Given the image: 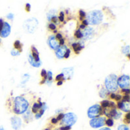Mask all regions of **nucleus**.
Instances as JSON below:
<instances>
[{"instance_id":"f257e3e1","label":"nucleus","mask_w":130,"mask_h":130,"mask_svg":"<svg viewBox=\"0 0 130 130\" xmlns=\"http://www.w3.org/2000/svg\"><path fill=\"white\" fill-rule=\"evenodd\" d=\"M9 109H11V112L21 115L24 114L29 108V101L24 96H18L12 99V102H8Z\"/></svg>"},{"instance_id":"f03ea898","label":"nucleus","mask_w":130,"mask_h":130,"mask_svg":"<svg viewBox=\"0 0 130 130\" xmlns=\"http://www.w3.org/2000/svg\"><path fill=\"white\" fill-rule=\"evenodd\" d=\"M87 17V21H88L89 24L93 25H100L104 18V15L101 11L100 10H93L91 11L86 15Z\"/></svg>"},{"instance_id":"7ed1b4c3","label":"nucleus","mask_w":130,"mask_h":130,"mask_svg":"<svg viewBox=\"0 0 130 130\" xmlns=\"http://www.w3.org/2000/svg\"><path fill=\"white\" fill-rule=\"evenodd\" d=\"M105 88L108 90L109 93H115L118 90L117 84V76L114 74L108 75L105 78L104 81Z\"/></svg>"},{"instance_id":"20e7f679","label":"nucleus","mask_w":130,"mask_h":130,"mask_svg":"<svg viewBox=\"0 0 130 130\" xmlns=\"http://www.w3.org/2000/svg\"><path fill=\"white\" fill-rule=\"evenodd\" d=\"M38 20L36 18H30L24 21L23 24V28L24 31L29 34L34 33L38 27Z\"/></svg>"},{"instance_id":"39448f33","label":"nucleus","mask_w":130,"mask_h":130,"mask_svg":"<svg viewBox=\"0 0 130 130\" xmlns=\"http://www.w3.org/2000/svg\"><path fill=\"white\" fill-rule=\"evenodd\" d=\"M78 120V116L73 113H67L64 114V116L62 120H61V124L63 126H72Z\"/></svg>"},{"instance_id":"423d86ee","label":"nucleus","mask_w":130,"mask_h":130,"mask_svg":"<svg viewBox=\"0 0 130 130\" xmlns=\"http://www.w3.org/2000/svg\"><path fill=\"white\" fill-rule=\"evenodd\" d=\"M101 115H103V109L101 108L100 104H95L94 106H91L88 110V116L90 119L97 118L101 116Z\"/></svg>"},{"instance_id":"0eeeda50","label":"nucleus","mask_w":130,"mask_h":130,"mask_svg":"<svg viewBox=\"0 0 130 130\" xmlns=\"http://www.w3.org/2000/svg\"><path fill=\"white\" fill-rule=\"evenodd\" d=\"M117 84L122 89H129L130 79L129 75H121L117 77Z\"/></svg>"},{"instance_id":"6e6552de","label":"nucleus","mask_w":130,"mask_h":130,"mask_svg":"<svg viewBox=\"0 0 130 130\" xmlns=\"http://www.w3.org/2000/svg\"><path fill=\"white\" fill-rule=\"evenodd\" d=\"M106 117L105 116H99L97 118H94L91 119L90 120V126L91 127L94 128V129H98V128H101L103 127L105 125V121H106Z\"/></svg>"},{"instance_id":"1a4fd4ad","label":"nucleus","mask_w":130,"mask_h":130,"mask_svg":"<svg viewBox=\"0 0 130 130\" xmlns=\"http://www.w3.org/2000/svg\"><path fill=\"white\" fill-rule=\"evenodd\" d=\"M11 25L7 21H4V24H3V26H2V30L0 31V37L1 38H7L10 33H11Z\"/></svg>"},{"instance_id":"9d476101","label":"nucleus","mask_w":130,"mask_h":130,"mask_svg":"<svg viewBox=\"0 0 130 130\" xmlns=\"http://www.w3.org/2000/svg\"><path fill=\"white\" fill-rule=\"evenodd\" d=\"M11 125L12 129L14 130H18L21 129L22 126V120L18 116H12L11 118Z\"/></svg>"},{"instance_id":"9b49d317","label":"nucleus","mask_w":130,"mask_h":130,"mask_svg":"<svg viewBox=\"0 0 130 130\" xmlns=\"http://www.w3.org/2000/svg\"><path fill=\"white\" fill-rule=\"evenodd\" d=\"M48 44L50 46V48L54 51H56L59 47V41L56 40V37L54 34H51L49 38H48Z\"/></svg>"},{"instance_id":"f8f14e48","label":"nucleus","mask_w":130,"mask_h":130,"mask_svg":"<svg viewBox=\"0 0 130 130\" xmlns=\"http://www.w3.org/2000/svg\"><path fill=\"white\" fill-rule=\"evenodd\" d=\"M82 39L83 40H89L91 39L93 36H94V31L92 28L91 27H86L83 31H82Z\"/></svg>"},{"instance_id":"ddd939ff","label":"nucleus","mask_w":130,"mask_h":130,"mask_svg":"<svg viewBox=\"0 0 130 130\" xmlns=\"http://www.w3.org/2000/svg\"><path fill=\"white\" fill-rule=\"evenodd\" d=\"M116 107H117V109L120 110L123 112L129 113L130 110L129 102H126V101H123V100L119 101V102H117Z\"/></svg>"},{"instance_id":"4468645a","label":"nucleus","mask_w":130,"mask_h":130,"mask_svg":"<svg viewBox=\"0 0 130 130\" xmlns=\"http://www.w3.org/2000/svg\"><path fill=\"white\" fill-rule=\"evenodd\" d=\"M64 76L63 78V82L66 81V80H70L74 74V67H66L64 68L62 70V73Z\"/></svg>"},{"instance_id":"2eb2a0df","label":"nucleus","mask_w":130,"mask_h":130,"mask_svg":"<svg viewBox=\"0 0 130 130\" xmlns=\"http://www.w3.org/2000/svg\"><path fill=\"white\" fill-rule=\"evenodd\" d=\"M68 49L67 46L66 45H62V46H59V48L56 51V56L57 57L58 59H62L64 58V55H65V53L66 51V50Z\"/></svg>"},{"instance_id":"dca6fc26","label":"nucleus","mask_w":130,"mask_h":130,"mask_svg":"<svg viewBox=\"0 0 130 130\" xmlns=\"http://www.w3.org/2000/svg\"><path fill=\"white\" fill-rule=\"evenodd\" d=\"M72 48L76 54H79L80 51L85 48V46L84 44H82L81 42H75L72 44Z\"/></svg>"},{"instance_id":"f3484780","label":"nucleus","mask_w":130,"mask_h":130,"mask_svg":"<svg viewBox=\"0 0 130 130\" xmlns=\"http://www.w3.org/2000/svg\"><path fill=\"white\" fill-rule=\"evenodd\" d=\"M43 103L40 101V99L38 100V102H35L34 103V104L32 105V107H31V112L32 113H37L39 112V110H40V107L42 106Z\"/></svg>"},{"instance_id":"a211bd4d","label":"nucleus","mask_w":130,"mask_h":130,"mask_svg":"<svg viewBox=\"0 0 130 130\" xmlns=\"http://www.w3.org/2000/svg\"><path fill=\"white\" fill-rule=\"evenodd\" d=\"M30 50H31V52H30V54L31 56L33 57V58L36 61H40V56H39V51L34 46L32 45L31 48H30Z\"/></svg>"},{"instance_id":"6ab92c4d","label":"nucleus","mask_w":130,"mask_h":130,"mask_svg":"<svg viewBox=\"0 0 130 130\" xmlns=\"http://www.w3.org/2000/svg\"><path fill=\"white\" fill-rule=\"evenodd\" d=\"M28 61H29V63L30 64V65L33 66V67H40L41 64H42L41 61H36L33 58V57L31 56L30 54L29 56H28Z\"/></svg>"},{"instance_id":"aec40b11","label":"nucleus","mask_w":130,"mask_h":130,"mask_svg":"<svg viewBox=\"0 0 130 130\" xmlns=\"http://www.w3.org/2000/svg\"><path fill=\"white\" fill-rule=\"evenodd\" d=\"M23 118L24 120V122L28 123H30V122H31L33 120V114H32V113L30 111L27 110L24 113V114L23 116Z\"/></svg>"},{"instance_id":"412c9836","label":"nucleus","mask_w":130,"mask_h":130,"mask_svg":"<svg viewBox=\"0 0 130 130\" xmlns=\"http://www.w3.org/2000/svg\"><path fill=\"white\" fill-rule=\"evenodd\" d=\"M109 94H110V93L105 87H102L99 91V96L103 99H105L107 97L109 96Z\"/></svg>"},{"instance_id":"4be33fe9","label":"nucleus","mask_w":130,"mask_h":130,"mask_svg":"<svg viewBox=\"0 0 130 130\" xmlns=\"http://www.w3.org/2000/svg\"><path fill=\"white\" fill-rule=\"evenodd\" d=\"M30 74H24L23 75V77H22V78H21V84H20V86L21 87H24L25 86V84H27V82L30 80Z\"/></svg>"},{"instance_id":"5701e85b","label":"nucleus","mask_w":130,"mask_h":130,"mask_svg":"<svg viewBox=\"0 0 130 130\" xmlns=\"http://www.w3.org/2000/svg\"><path fill=\"white\" fill-rule=\"evenodd\" d=\"M13 46H14V49H18V50L22 51V44L21 43V41L19 40H16L14 42Z\"/></svg>"},{"instance_id":"b1692460","label":"nucleus","mask_w":130,"mask_h":130,"mask_svg":"<svg viewBox=\"0 0 130 130\" xmlns=\"http://www.w3.org/2000/svg\"><path fill=\"white\" fill-rule=\"evenodd\" d=\"M109 104H110V101L109 100H104L101 101L100 106L101 107V108L103 110H106V109H108L109 108Z\"/></svg>"},{"instance_id":"393cba45","label":"nucleus","mask_w":130,"mask_h":130,"mask_svg":"<svg viewBox=\"0 0 130 130\" xmlns=\"http://www.w3.org/2000/svg\"><path fill=\"white\" fill-rule=\"evenodd\" d=\"M122 52H123V54L126 55V57L128 58H129V45H126V46L123 47V49H122Z\"/></svg>"},{"instance_id":"a878e982","label":"nucleus","mask_w":130,"mask_h":130,"mask_svg":"<svg viewBox=\"0 0 130 130\" xmlns=\"http://www.w3.org/2000/svg\"><path fill=\"white\" fill-rule=\"evenodd\" d=\"M78 16H79V20L82 21L85 19V18L86 17V12L85 11H83L82 9H80L78 11Z\"/></svg>"},{"instance_id":"bb28decb","label":"nucleus","mask_w":130,"mask_h":130,"mask_svg":"<svg viewBox=\"0 0 130 130\" xmlns=\"http://www.w3.org/2000/svg\"><path fill=\"white\" fill-rule=\"evenodd\" d=\"M74 36H75V38H77V39H82L83 35H82V31H80L79 29H77V30L75 31V33H74Z\"/></svg>"},{"instance_id":"cd10ccee","label":"nucleus","mask_w":130,"mask_h":130,"mask_svg":"<svg viewBox=\"0 0 130 130\" xmlns=\"http://www.w3.org/2000/svg\"><path fill=\"white\" fill-rule=\"evenodd\" d=\"M105 125H106L107 126H108V128H109V127H112V126L114 125V121H113V120L111 119V118L107 119L106 121H105Z\"/></svg>"},{"instance_id":"c85d7f7f","label":"nucleus","mask_w":130,"mask_h":130,"mask_svg":"<svg viewBox=\"0 0 130 130\" xmlns=\"http://www.w3.org/2000/svg\"><path fill=\"white\" fill-rule=\"evenodd\" d=\"M22 51H20V50H18V49H14L13 48L11 51V54L14 57H16V56H19L21 54Z\"/></svg>"},{"instance_id":"c756f323","label":"nucleus","mask_w":130,"mask_h":130,"mask_svg":"<svg viewBox=\"0 0 130 130\" xmlns=\"http://www.w3.org/2000/svg\"><path fill=\"white\" fill-rule=\"evenodd\" d=\"M40 76H41L43 80L46 81V80H47V72H46V70L45 69H42V70H41Z\"/></svg>"},{"instance_id":"7c9ffc66","label":"nucleus","mask_w":130,"mask_h":130,"mask_svg":"<svg viewBox=\"0 0 130 130\" xmlns=\"http://www.w3.org/2000/svg\"><path fill=\"white\" fill-rule=\"evenodd\" d=\"M123 122L125 123V125H129L130 123V113H127L126 114V116H124V120H123Z\"/></svg>"},{"instance_id":"2f4dec72","label":"nucleus","mask_w":130,"mask_h":130,"mask_svg":"<svg viewBox=\"0 0 130 130\" xmlns=\"http://www.w3.org/2000/svg\"><path fill=\"white\" fill-rule=\"evenodd\" d=\"M50 21L51 23H53V24H54V25H56V24H59V18H58V17H57L56 15H55V16L52 17V18L50 19V21Z\"/></svg>"},{"instance_id":"473e14b6","label":"nucleus","mask_w":130,"mask_h":130,"mask_svg":"<svg viewBox=\"0 0 130 130\" xmlns=\"http://www.w3.org/2000/svg\"><path fill=\"white\" fill-rule=\"evenodd\" d=\"M58 18H59V22H63L64 21V20H65V13H64L63 11L59 12V15Z\"/></svg>"},{"instance_id":"72a5a7b5","label":"nucleus","mask_w":130,"mask_h":130,"mask_svg":"<svg viewBox=\"0 0 130 130\" xmlns=\"http://www.w3.org/2000/svg\"><path fill=\"white\" fill-rule=\"evenodd\" d=\"M56 28H57V27H56V25H54L53 23H51V22L49 23V25H48V29H49L50 31H54L55 30H56Z\"/></svg>"},{"instance_id":"f704fd0d","label":"nucleus","mask_w":130,"mask_h":130,"mask_svg":"<svg viewBox=\"0 0 130 130\" xmlns=\"http://www.w3.org/2000/svg\"><path fill=\"white\" fill-rule=\"evenodd\" d=\"M117 130H129V126H128L127 125L123 124V125H120V126H119V127H118Z\"/></svg>"},{"instance_id":"c9c22d12","label":"nucleus","mask_w":130,"mask_h":130,"mask_svg":"<svg viewBox=\"0 0 130 130\" xmlns=\"http://www.w3.org/2000/svg\"><path fill=\"white\" fill-rule=\"evenodd\" d=\"M63 78H64L63 74H59L56 75V77L55 80H56V82H57V81H59V80H62V81H63Z\"/></svg>"},{"instance_id":"e433bc0d","label":"nucleus","mask_w":130,"mask_h":130,"mask_svg":"<svg viewBox=\"0 0 130 130\" xmlns=\"http://www.w3.org/2000/svg\"><path fill=\"white\" fill-rule=\"evenodd\" d=\"M70 55H71V50H70L69 48H68V49L66 50V53H65L64 58H65V59H68V58L70 57Z\"/></svg>"},{"instance_id":"4c0bfd02","label":"nucleus","mask_w":130,"mask_h":130,"mask_svg":"<svg viewBox=\"0 0 130 130\" xmlns=\"http://www.w3.org/2000/svg\"><path fill=\"white\" fill-rule=\"evenodd\" d=\"M52 80H53V73H52V71L50 70L47 72V80H46L52 81Z\"/></svg>"},{"instance_id":"58836bf2","label":"nucleus","mask_w":130,"mask_h":130,"mask_svg":"<svg viewBox=\"0 0 130 130\" xmlns=\"http://www.w3.org/2000/svg\"><path fill=\"white\" fill-rule=\"evenodd\" d=\"M63 116H64V113H60L58 114V116H57V117H56V119L57 121L59 122V121H61V120H62Z\"/></svg>"},{"instance_id":"ea45409f","label":"nucleus","mask_w":130,"mask_h":130,"mask_svg":"<svg viewBox=\"0 0 130 130\" xmlns=\"http://www.w3.org/2000/svg\"><path fill=\"white\" fill-rule=\"evenodd\" d=\"M123 99V95L121 94H116V97H115V100L117 102H119V101H121Z\"/></svg>"},{"instance_id":"a19ab883","label":"nucleus","mask_w":130,"mask_h":130,"mask_svg":"<svg viewBox=\"0 0 130 130\" xmlns=\"http://www.w3.org/2000/svg\"><path fill=\"white\" fill-rule=\"evenodd\" d=\"M121 92H122V93L123 94V96L124 95H129V89H122V90H121Z\"/></svg>"},{"instance_id":"79ce46f5","label":"nucleus","mask_w":130,"mask_h":130,"mask_svg":"<svg viewBox=\"0 0 130 130\" xmlns=\"http://www.w3.org/2000/svg\"><path fill=\"white\" fill-rule=\"evenodd\" d=\"M121 116H122V113L117 110V113H116V115H115V116H114L113 119H115V120H119Z\"/></svg>"},{"instance_id":"37998d69","label":"nucleus","mask_w":130,"mask_h":130,"mask_svg":"<svg viewBox=\"0 0 130 130\" xmlns=\"http://www.w3.org/2000/svg\"><path fill=\"white\" fill-rule=\"evenodd\" d=\"M55 37H56V40L59 41H60L63 37H62V34H61V33H56V35H55Z\"/></svg>"},{"instance_id":"c03bdc74","label":"nucleus","mask_w":130,"mask_h":130,"mask_svg":"<svg viewBox=\"0 0 130 130\" xmlns=\"http://www.w3.org/2000/svg\"><path fill=\"white\" fill-rule=\"evenodd\" d=\"M30 8H31V6H30V3H26L25 4V11L27 12H29L30 11Z\"/></svg>"},{"instance_id":"a18cd8bd","label":"nucleus","mask_w":130,"mask_h":130,"mask_svg":"<svg viewBox=\"0 0 130 130\" xmlns=\"http://www.w3.org/2000/svg\"><path fill=\"white\" fill-rule=\"evenodd\" d=\"M72 129L71 126H61L59 129V130H70Z\"/></svg>"},{"instance_id":"49530a36","label":"nucleus","mask_w":130,"mask_h":130,"mask_svg":"<svg viewBox=\"0 0 130 130\" xmlns=\"http://www.w3.org/2000/svg\"><path fill=\"white\" fill-rule=\"evenodd\" d=\"M14 17V15L12 14V13H8V14L7 15V16H6V18H7L8 19H9V20H13Z\"/></svg>"},{"instance_id":"de8ad7c7","label":"nucleus","mask_w":130,"mask_h":130,"mask_svg":"<svg viewBox=\"0 0 130 130\" xmlns=\"http://www.w3.org/2000/svg\"><path fill=\"white\" fill-rule=\"evenodd\" d=\"M65 42H66V39L64 38H62L60 41H59V46H62V45H64L65 44Z\"/></svg>"},{"instance_id":"09e8293b","label":"nucleus","mask_w":130,"mask_h":130,"mask_svg":"<svg viewBox=\"0 0 130 130\" xmlns=\"http://www.w3.org/2000/svg\"><path fill=\"white\" fill-rule=\"evenodd\" d=\"M109 97L110 100H115V97H116V94L114 93H110L109 94Z\"/></svg>"},{"instance_id":"8fccbe9b","label":"nucleus","mask_w":130,"mask_h":130,"mask_svg":"<svg viewBox=\"0 0 130 130\" xmlns=\"http://www.w3.org/2000/svg\"><path fill=\"white\" fill-rule=\"evenodd\" d=\"M51 123L53 124V125H56V124L58 123V121H57V120L54 117V118H52V119H51Z\"/></svg>"},{"instance_id":"3c124183","label":"nucleus","mask_w":130,"mask_h":130,"mask_svg":"<svg viewBox=\"0 0 130 130\" xmlns=\"http://www.w3.org/2000/svg\"><path fill=\"white\" fill-rule=\"evenodd\" d=\"M82 24L83 25H85V27H86V26H88V25H89L88 21H87L86 19H84V20H83V21H82Z\"/></svg>"},{"instance_id":"603ef678","label":"nucleus","mask_w":130,"mask_h":130,"mask_svg":"<svg viewBox=\"0 0 130 130\" xmlns=\"http://www.w3.org/2000/svg\"><path fill=\"white\" fill-rule=\"evenodd\" d=\"M85 28H86V27H85V25H83L82 24H81V25H80L78 26V29H79L80 31H83V30H84V29H85Z\"/></svg>"},{"instance_id":"864d4df0","label":"nucleus","mask_w":130,"mask_h":130,"mask_svg":"<svg viewBox=\"0 0 130 130\" xmlns=\"http://www.w3.org/2000/svg\"><path fill=\"white\" fill-rule=\"evenodd\" d=\"M3 24H4V20H3V18H0V31H1L2 28Z\"/></svg>"},{"instance_id":"5fc2aeb1","label":"nucleus","mask_w":130,"mask_h":130,"mask_svg":"<svg viewBox=\"0 0 130 130\" xmlns=\"http://www.w3.org/2000/svg\"><path fill=\"white\" fill-rule=\"evenodd\" d=\"M63 83H64V82H63L62 80H59V81H57V82H56V85H57V86H62V85L63 84Z\"/></svg>"},{"instance_id":"6e6d98bb","label":"nucleus","mask_w":130,"mask_h":130,"mask_svg":"<svg viewBox=\"0 0 130 130\" xmlns=\"http://www.w3.org/2000/svg\"><path fill=\"white\" fill-rule=\"evenodd\" d=\"M100 130H111L110 128H108V127H104V128H102V129H101Z\"/></svg>"},{"instance_id":"4d7b16f0","label":"nucleus","mask_w":130,"mask_h":130,"mask_svg":"<svg viewBox=\"0 0 130 130\" xmlns=\"http://www.w3.org/2000/svg\"><path fill=\"white\" fill-rule=\"evenodd\" d=\"M0 130H5V128H4L3 126H0Z\"/></svg>"},{"instance_id":"13d9d810","label":"nucleus","mask_w":130,"mask_h":130,"mask_svg":"<svg viewBox=\"0 0 130 130\" xmlns=\"http://www.w3.org/2000/svg\"><path fill=\"white\" fill-rule=\"evenodd\" d=\"M44 130H50V128H46V129H45Z\"/></svg>"},{"instance_id":"bf43d9fd","label":"nucleus","mask_w":130,"mask_h":130,"mask_svg":"<svg viewBox=\"0 0 130 130\" xmlns=\"http://www.w3.org/2000/svg\"><path fill=\"white\" fill-rule=\"evenodd\" d=\"M53 130H59V129H53Z\"/></svg>"},{"instance_id":"052dcab7","label":"nucleus","mask_w":130,"mask_h":130,"mask_svg":"<svg viewBox=\"0 0 130 130\" xmlns=\"http://www.w3.org/2000/svg\"><path fill=\"white\" fill-rule=\"evenodd\" d=\"M0 45H1V40H0Z\"/></svg>"}]
</instances>
